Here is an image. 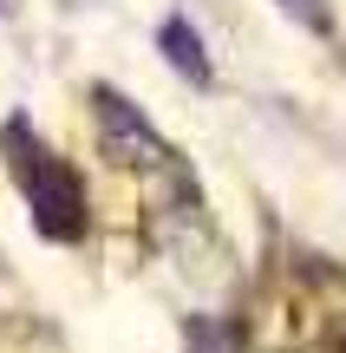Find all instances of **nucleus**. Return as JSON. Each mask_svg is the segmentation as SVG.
Instances as JSON below:
<instances>
[{
	"instance_id": "f257e3e1",
	"label": "nucleus",
	"mask_w": 346,
	"mask_h": 353,
	"mask_svg": "<svg viewBox=\"0 0 346 353\" xmlns=\"http://www.w3.org/2000/svg\"><path fill=\"white\" fill-rule=\"evenodd\" d=\"M7 144L20 157V183H26V203H33V223L46 229V236H78L85 229V196H78V176L59 164V157L46 151V144H26V131L13 125L7 131Z\"/></svg>"
},
{
	"instance_id": "f03ea898",
	"label": "nucleus",
	"mask_w": 346,
	"mask_h": 353,
	"mask_svg": "<svg viewBox=\"0 0 346 353\" xmlns=\"http://www.w3.org/2000/svg\"><path fill=\"white\" fill-rule=\"evenodd\" d=\"M98 125H105V144H111V157H118V164H157V157H164L157 131L144 125V118L131 112L118 92H98Z\"/></svg>"
},
{
	"instance_id": "7ed1b4c3",
	"label": "nucleus",
	"mask_w": 346,
	"mask_h": 353,
	"mask_svg": "<svg viewBox=\"0 0 346 353\" xmlns=\"http://www.w3.org/2000/svg\"><path fill=\"white\" fill-rule=\"evenodd\" d=\"M157 46H164V59L177 65L183 79H196V85H209V59H203V39H196V26L183 20V13H170L164 33H157Z\"/></svg>"
},
{
	"instance_id": "20e7f679",
	"label": "nucleus",
	"mask_w": 346,
	"mask_h": 353,
	"mask_svg": "<svg viewBox=\"0 0 346 353\" xmlns=\"http://www.w3.org/2000/svg\"><path fill=\"white\" fill-rule=\"evenodd\" d=\"M190 353H242V347H235L229 327H216V321H196V327H190Z\"/></svg>"
},
{
	"instance_id": "39448f33",
	"label": "nucleus",
	"mask_w": 346,
	"mask_h": 353,
	"mask_svg": "<svg viewBox=\"0 0 346 353\" xmlns=\"http://www.w3.org/2000/svg\"><path fill=\"white\" fill-rule=\"evenodd\" d=\"M301 7V20H307V26H327V13H321V0H288V13H294Z\"/></svg>"
}]
</instances>
